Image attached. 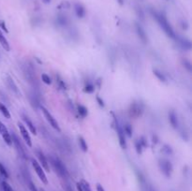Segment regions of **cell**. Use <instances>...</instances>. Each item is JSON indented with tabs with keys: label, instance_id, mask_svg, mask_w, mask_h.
Returning a JSON list of instances; mask_svg holds the SVG:
<instances>
[{
	"label": "cell",
	"instance_id": "34",
	"mask_svg": "<svg viewBox=\"0 0 192 191\" xmlns=\"http://www.w3.org/2000/svg\"><path fill=\"white\" fill-rule=\"evenodd\" d=\"M162 150H163V153H165L166 155H171L172 153V150L169 145H164Z\"/></svg>",
	"mask_w": 192,
	"mask_h": 191
},
{
	"label": "cell",
	"instance_id": "39",
	"mask_svg": "<svg viewBox=\"0 0 192 191\" xmlns=\"http://www.w3.org/2000/svg\"><path fill=\"white\" fill-rule=\"evenodd\" d=\"M0 25H1V27H2V29H3V30H5L6 32H8V29L6 28V25H5V23H4V22H1V23H0Z\"/></svg>",
	"mask_w": 192,
	"mask_h": 191
},
{
	"label": "cell",
	"instance_id": "16",
	"mask_svg": "<svg viewBox=\"0 0 192 191\" xmlns=\"http://www.w3.org/2000/svg\"><path fill=\"white\" fill-rule=\"evenodd\" d=\"M23 119H24V121L25 122V124H27V127L29 128V130L31 131V133H33L34 135H36L37 134V128H36V127L34 126V124L31 122V120L27 116H25V115L23 116Z\"/></svg>",
	"mask_w": 192,
	"mask_h": 191
},
{
	"label": "cell",
	"instance_id": "15",
	"mask_svg": "<svg viewBox=\"0 0 192 191\" xmlns=\"http://www.w3.org/2000/svg\"><path fill=\"white\" fill-rule=\"evenodd\" d=\"M169 121H170V123L172 125V127L173 128H177L178 127V118H177V115L173 111H171L169 112Z\"/></svg>",
	"mask_w": 192,
	"mask_h": 191
},
{
	"label": "cell",
	"instance_id": "2",
	"mask_svg": "<svg viewBox=\"0 0 192 191\" xmlns=\"http://www.w3.org/2000/svg\"><path fill=\"white\" fill-rule=\"evenodd\" d=\"M50 161H51L52 166H53V168L55 169L56 173L61 178H63V179L68 178V171L62 161H61L58 158L54 157V155H51L50 157Z\"/></svg>",
	"mask_w": 192,
	"mask_h": 191
},
{
	"label": "cell",
	"instance_id": "23",
	"mask_svg": "<svg viewBox=\"0 0 192 191\" xmlns=\"http://www.w3.org/2000/svg\"><path fill=\"white\" fill-rule=\"evenodd\" d=\"M56 22L59 25H61V27H64V25H66L67 23V18L66 16L64 15H58L57 18H56Z\"/></svg>",
	"mask_w": 192,
	"mask_h": 191
},
{
	"label": "cell",
	"instance_id": "11",
	"mask_svg": "<svg viewBox=\"0 0 192 191\" xmlns=\"http://www.w3.org/2000/svg\"><path fill=\"white\" fill-rule=\"evenodd\" d=\"M37 155H38V158L42 166V169H44L46 171H50V166H49L48 160L44 155V154H43V152L40 150H37Z\"/></svg>",
	"mask_w": 192,
	"mask_h": 191
},
{
	"label": "cell",
	"instance_id": "27",
	"mask_svg": "<svg viewBox=\"0 0 192 191\" xmlns=\"http://www.w3.org/2000/svg\"><path fill=\"white\" fill-rule=\"evenodd\" d=\"M0 174H1L4 178H8V173L7 171V169L4 167V165L0 162Z\"/></svg>",
	"mask_w": 192,
	"mask_h": 191
},
{
	"label": "cell",
	"instance_id": "3",
	"mask_svg": "<svg viewBox=\"0 0 192 191\" xmlns=\"http://www.w3.org/2000/svg\"><path fill=\"white\" fill-rule=\"evenodd\" d=\"M32 166H33V168H34L35 171H36V173L38 174L39 178L40 179V181L42 182L43 184L47 185V184H48V179H47V176H46V174H45L44 171H43L42 167L39 165V163L37 160L32 159Z\"/></svg>",
	"mask_w": 192,
	"mask_h": 191
},
{
	"label": "cell",
	"instance_id": "42",
	"mask_svg": "<svg viewBox=\"0 0 192 191\" xmlns=\"http://www.w3.org/2000/svg\"><path fill=\"white\" fill-rule=\"evenodd\" d=\"M39 191H45V190H43V189H39Z\"/></svg>",
	"mask_w": 192,
	"mask_h": 191
},
{
	"label": "cell",
	"instance_id": "18",
	"mask_svg": "<svg viewBox=\"0 0 192 191\" xmlns=\"http://www.w3.org/2000/svg\"><path fill=\"white\" fill-rule=\"evenodd\" d=\"M179 44H180V46L183 49H185V50L189 51L191 49V43L187 39H183V38L182 39H179Z\"/></svg>",
	"mask_w": 192,
	"mask_h": 191
},
{
	"label": "cell",
	"instance_id": "1",
	"mask_svg": "<svg viewBox=\"0 0 192 191\" xmlns=\"http://www.w3.org/2000/svg\"><path fill=\"white\" fill-rule=\"evenodd\" d=\"M151 14L154 18L156 19V21L158 22V23L159 24V27L163 29V31L166 33L168 37L172 38V39H176V35L174 33L172 25L169 23L166 16L160 12H158L155 10H151Z\"/></svg>",
	"mask_w": 192,
	"mask_h": 191
},
{
	"label": "cell",
	"instance_id": "13",
	"mask_svg": "<svg viewBox=\"0 0 192 191\" xmlns=\"http://www.w3.org/2000/svg\"><path fill=\"white\" fill-rule=\"evenodd\" d=\"M74 11H75V13H76L78 18L81 19V18H83V17L85 16V13H86L85 8L81 3H76L74 5Z\"/></svg>",
	"mask_w": 192,
	"mask_h": 191
},
{
	"label": "cell",
	"instance_id": "4",
	"mask_svg": "<svg viewBox=\"0 0 192 191\" xmlns=\"http://www.w3.org/2000/svg\"><path fill=\"white\" fill-rule=\"evenodd\" d=\"M128 114L130 117L133 118H138L143 114V107L142 104H140L138 102H133L129 107L128 110Z\"/></svg>",
	"mask_w": 192,
	"mask_h": 191
},
{
	"label": "cell",
	"instance_id": "36",
	"mask_svg": "<svg viewBox=\"0 0 192 191\" xmlns=\"http://www.w3.org/2000/svg\"><path fill=\"white\" fill-rule=\"evenodd\" d=\"M139 142H140V143L142 144L143 148H144V147H147V146H148V143H147V142H146V140H145L144 137H142V138L139 140Z\"/></svg>",
	"mask_w": 192,
	"mask_h": 191
},
{
	"label": "cell",
	"instance_id": "6",
	"mask_svg": "<svg viewBox=\"0 0 192 191\" xmlns=\"http://www.w3.org/2000/svg\"><path fill=\"white\" fill-rule=\"evenodd\" d=\"M159 168L162 171L163 174L166 177H171L172 172V165L170 161L162 159L159 161Z\"/></svg>",
	"mask_w": 192,
	"mask_h": 191
},
{
	"label": "cell",
	"instance_id": "8",
	"mask_svg": "<svg viewBox=\"0 0 192 191\" xmlns=\"http://www.w3.org/2000/svg\"><path fill=\"white\" fill-rule=\"evenodd\" d=\"M0 134L2 135L5 142L8 145L11 146L12 145V139H11V135L8 133V128L4 126V124L2 122H0Z\"/></svg>",
	"mask_w": 192,
	"mask_h": 191
},
{
	"label": "cell",
	"instance_id": "12",
	"mask_svg": "<svg viewBox=\"0 0 192 191\" xmlns=\"http://www.w3.org/2000/svg\"><path fill=\"white\" fill-rule=\"evenodd\" d=\"M24 75L25 77H27V80H28V82L32 84V85H35V83H37V78L36 76L34 75L33 71H32V69L27 66V67H25V69L24 70Z\"/></svg>",
	"mask_w": 192,
	"mask_h": 191
},
{
	"label": "cell",
	"instance_id": "9",
	"mask_svg": "<svg viewBox=\"0 0 192 191\" xmlns=\"http://www.w3.org/2000/svg\"><path fill=\"white\" fill-rule=\"evenodd\" d=\"M18 127H19V130H20V133L24 139V141L25 142V143L27 144V146L31 147L32 146V141H31V137L27 131V129L25 128V127L22 124V123H18Z\"/></svg>",
	"mask_w": 192,
	"mask_h": 191
},
{
	"label": "cell",
	"instance_id": "22",
	"mask_svg": "<svg viewBox=\"0 0 192 191\" xmlns=\"http://www.w3.org/2000/svg\"><path fill=\"white\" fill-rule=\"evenodd\" d=\"M79 144L83 152H87V150H88V146H87V143L83 137H79Z\"/></svg>",
	"mask_w": 192,
	"mask_h": 191
},
{
	"label": "cell",
	"instance_id": "35",
	"mask_svg": "<svg viewBox=\"0 0 192 191\" xmlns=\"http://www.w3.org/2000/svg\"><path fill=\"white\" fill-rule=\"evenodd\" d=\"M28 187H29V189H30V191H38V189H37V187L35 186V185L33 184V182L29 179L28 180Z\"/></svg>",
	"mask_w": 192,
	"mask_h": 191
},
{
	"label": "cell",
	"instance_id": "20",
	"mask_svg": "<svg viewBox=\"0 0 192 191\" xmlns=\"http://www.w3.org/2000/svg\"><path fill=\"white\" fill-rule=\"evenodd\" d=\"M0 111H1V114L8 119L11 118V114H10V111L8 110V108L4 105V104L0 103Z\"/></svg>",
	"mask_w": 192,
	"mask_h": 191
},
{
	"label": "cell",
	"instance_id": "25",
	"mask_svg": "<svg viewBox=\"0 0 192 191\" xmlns=\"http://www.w3.org/2000/svg\"><path fill=\"white\" fill-rule=\"evenodd\" d=\"M29 99H30V101H31L32 105H35L37 107V105H39V100L38 97L35 94H31L29 96Z\"/></svg>",
	"mask_w": 192,
	"mask_h": 191
},
{
	"label": "cell",
	"instance_id": "14",
	"mask_svg": "<svg viewBox=\"0 0 192 191\" xmlns=\"http://www.w3.org/2000/svg\"><path fill=\"white\" fill-rule=\"evenodd\" d=\"M135 27H136V31H137V34H138V36H139L140 39H141L143 43H146L148 39H147L146 33H145V31L143 30V28L139 23H136Z\"/></svg>",
	"mask_w": 192,
	"mask_h": 191
},
{
	"label": "cell",
	"instance_id": "26",
	"mask_svg": "<svg viewBox=\"0 0 192 191\" xmlns=\"http://www.w3.org/2000/svg\"><path fill=\"white\" fill-rule=\"evenodd\" d=\"M123 131H124V133L127 134L128 137H131V136H132V127H131V126L128 125V124L126 125V126L124 127Z\"/></svg>",
	"mask_w": 192,
	"mask_h": 191
},
{
	"label": "cell",
	"instance_id": "17",
	"mask_svg": "<svg viewBox=\"0 0 192 191\" xmlns=\"http://www.w3.org/2000/svg\"><path fill=\"white\" fill-rule=\"evenodd\" d=\"M0 44L2 45V47L6 50V51H10L11 50V47H10V44H8V41L7 40V39L5 38V36L2 34L1 30H0Z\"/></svg>",
	"mask_w": 192,
	"mask_h": 191
},
{
	"label": "cell",
	"instance_id": "38",
	"mask_svg": "<svg viewBox=\"0 0 192 191\" xmlns=\"http://www.w3.org/2000/svg\"><path fill=\"white\" fill-rule=\"evenodd\" d=\"M97 191H105V189L103 188V186L99 184L97 185Z\"/></svg>",
	"mask_w": 192,
	"mask_h": 191
},
{
	"label": "cell",
	"instance_id": "28",
	"mask_svg": "<svg viewBox=\"0 0 192 191\" xmlns=\"http://www.w3.org/2000/svg\"><path fill=\"white\" fill-rule=\"evenodd\" d=\"M182 64L183 66H184L188 71H191V69H192V66H191V63L190 61H188L187 59H182Z\"/></svg>",
	"mask_w": 192,
	"mask_h": 191
},
{
	"label": "cell",
	"instance_id": "30",
	"mask_svg": "<svg viewBox=\"0 0 192 191\" xmlns=\"http://www.w3.org/2000/svg\"><path fill=\"white\" fill-rule=\"evenodd\" d=\"M80 183H81V185H82V187H83V191H92V190H91V188H90L89 184L87 183L86 181L83 180V181H81V182H80Z\"/></svg>",
	"mask_w": 192,
	"mask_h": 191
},
{
	"label": "cell",
	"instance_id": "31",
	"mask_svg": "<svg viewBox=\"0 0 192 191\" xmlns=\"http://www.w3.org/2000/svg\"><path fill=\"white\" fill-rule=\"evenodd\" d=\"M94 89H95V87H94V85H93L92 83H87V84L84 86L83 91H84L85 93H92V92L94 91Z\"/></svg>",
	"mask_w": 192,
	"mask_h": 191
},
{
	"label": "cell",
	"instance_id": "21",
	"mask_svg": "<svg viewBox=\"0 0 192 191\" xmlns=\"http://www.w3.org/2000/svg\"><path fill=\"white\" fill-rule=\"evenodd\" d=\"M78 112L82 117H86L87 114H88V111H87V108L84 107L83 105H78Z\"/></svg>",
	"mask_w": 192,
	"mask_h": 191
},
{
	"label": "cell",
	"instance_id": "41",
	"mask_svg": "<svg viewBox=\"0 0 192 191\" xmlns=\"http://www.w3.org/2000/svg\"><path fill=\"white\" fill-rule=\"evenodd\" d=\"M43 2H44L45 4H49L50 2H51V0H42Z\"/></svg>",
	"mask_w": 192,
	"mask_h": 191
},
{
	"label": "cell",
	"instance_id": "19",
	"mask_svg": "<svg viewBox=\"0 0 192 191\" xmlns=\"http://www.w3.org/2000/svg\"><path fill=\"white\" fill-rule=\"evenodd\" d=\"M7 83H8V86H10L11 87V89L14 92V93H16L17 95H19V90H18V87H17L16 86V84L14 83V82H13V80L11 79V78H10L8 77V81H7Z\"/></svg>",
	"mask_w": 192,
	"mask_h": 191
},
{
	"label": "cell",
	"instance_id": "37",
	"mask_svg": "<svg viewBox=\"0 0 192 191\" xmlns=\"http://www.w3.org/2000/svg\"><path fill=\"white\" fill-rule=\"evenodd\" d=\"M97 100H98V102H99V106H101V107L104 106V102H103V100H102L99 97H97Z\"/></svg>",
	"mask_w": 192,
	"mask_h": 191
},
{
	"label": "cell",
	"instance_id": "32",
	"mask_svg": "<svg viewBox=\"0 0 192 191\" xmlns=\"http://www.w3.org/2000/svg\"><path fill=\"white\" fill-rule=\"evenodd\" d=\"M41 80H42L43 83H46V84H51V83H52L51 78H50L47 74H42V75H41Z\"/></svg>",
	"mask_w": 192,
	"mask_h": 191
},
{
	"label": "cell",
	"instance_id": "40",
	"mask_svg": "<svg viewBox=\"0 0 192 191\" xmlns=\"http://www.w3.org/2000/svg\"><path fill=\"white\" fill-rule=\"evenodd\" d=\"M116 1H117V3H118V4H120L121 6H122V5H124V0H116Z\"/></svg>",
	"mask_w": 192,
	"mask_h": 191
},
{
	"label": "cell",
	"instance_id": "33",
	"mask_svg": "<svg viewBox=\"0 0 192 191\" xmlns=\"http://www.w3.org/2000/svg\"><path fill=\"white\" fill-rule=\"evenodd\" d=\"M2 188H3V191H14L12 189V187L10 185H8L7 182H5V181L2 182Z\"/></svg>",
	"mask_w": 192,
	"mask_h": 191
},
{
	"label": "cell",
	"instance_id": "7",
	"mask_svg": "<svg viewBox=\"0 0 192 191\" xmlns=\"http://www.w3.org/2000/svg\"><path fill=\"white\" fill-rule=\"evenodd\" d=\"M11 139H12V142L14 143V145H15V147H16L17 152H18V154L20 155V157H21L22 158H24V159H27V155H25V152H24V148H23V146H22V144H21V142H20V141H19L18 137H17V136L13 133L12 136H11Z\"/></svg>",
	"mask_w": 192,
	"mask_h": 191
},
{
	"label": "cell",
	"instance_id": "10",
	"mask_svg": "<svg viewBox=\"0 0 192 191\" xmlns=\"http://www.w3.org/2000/svg\"><path fill=\"white\" fill-rule=\"evenodd\" d=\"M115 127H116V131L118 134V139H119V144L123 149L127 148V142H126V139H125V133L123 131V129H122L119 126V124L117 122H115Z\"/></svg>",
	"mask_w": 192,
	"mask_h": 191
},
{
	"label": "cell",
	"instance_id": "5",
	"mask_svg": "<svg viewBox=\"0 0 192 191\" xmlns=\"http://www.w3.org/2000/svg\"><path fill=\"white\" fill-rule=\"evenodd\" d=\"M40 109H41V111H42V112H43V114H44L46 120L50 123V125H51L52 127H53L55 130H57V131H61V129H60V127H59V125H58V123H57V121L54 118V116L52 115L51 112H50L45 107H43V106H40Z\"/></svg>",
	"mask_w": 192,
	"mask_h": 191
},
{
	"label": "cell",
	"instance_id": "24",
	"mask_svg": "<svg viewBox=\"0 0 192 191\" xmlns=\"http://www.w3.org/2000/svg\"><path fill=\"white\" fill-rule=\"evenodd\" d=\"M153 72H154V74L156 76V78H158V79H159V81H161V82H163V83L166 82V77H165L164 74L161 73L159 70H158V69H154Z\"/></svg>",
	"mask_w": 192,
	"mask_h": 191
},
{
	"label": "cell",
	"instance_id": "29",
	"mask_svg": "<svg viewBox=\"0 0 192 191\" xmlns=\"http://www.w3.org/2000/svg\"><path fill=\"white\" fill-rule=\"evenodd\" d=\"M135 148H136V152H137L138 155H141L143 153V146H142L141 143H140L139 140H137L135 142Z\"/></svg>",
	"mask_w": 192,
	"mask_h": 191
}]
</instances>
